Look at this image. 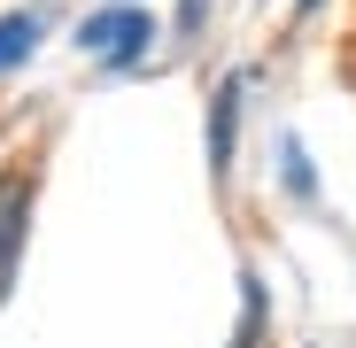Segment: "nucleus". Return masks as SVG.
Listing matches in <instances>:
<instances>
[{"mask_svg":"<svg viewBox=\"0 0 356 348\" xmlns=\"http://www.w3.org/2000/svg\"><path fill=\"white\" fill-rule=\"evenodd\" d=\"M147 39H155V24H147L140 8H101V16H86V31H78V47L101 54V63H132V54H147Z\"/></svg>","mask_w":356,"mask_h":348,"instance_id":"obj_1","label":"nucleus"},{"mask_svg":"<svg viewBox=\"0 0 356 348\" xmlns=\"http://www.w3.org/2000/svg\"><path fill=\"white\" fill-rule=\"evenodd\" d=\"M24 209H31V179L8 170V179H0V286H8V263L24 248Z\"/></svg>","mask_w":356,"mask_h":348,"instance_id":"obj_2","label":"nucleus"},{"mask_svg":"<svg viewBox=\"0 0 356 348\" xmlns=\"http://www.w3.org/2000/svg\"><path fill=\"white\" fill-rule=\"evenodd\" d=\"M232 124H241V78L217 85V108H209V163H217V179L232 170Z\"/></svg>","mask_w":356,"mask_h":348,"instance_id":"obj_3","label":"nucleus"},{"mask_svg":"<svg viewBox=\"0 0 356 348\" xmlns=\"http://www.w3.org/2000/svg\"><path fill=\"white\" fill-rule=\"evenodd\" d=\"M39 39V16H0V70H16Z\"/></svg>","mask_w":356,"mask_h":348,"instance_id":"obj_4","label":"nucleus"},{"mask_svg":"<svg viewBox=\"0 0 356 348\" xmlns=\"http://www.w3.org/2000/svg\"><path fill=\"white\" fill-rule=\"evenodd\" d=\"M302 8H318V0H302Z\"/></svg>","mask_w":356,"mask_h":348,"instance_id":"obj_5","label":"nucleus"}]
</instances>
